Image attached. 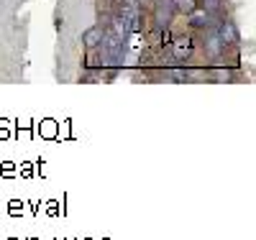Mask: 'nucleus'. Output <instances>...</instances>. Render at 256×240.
<instances>
[{"label":"nucleus","instance_id":"1","mask_svg":"<svg viewBox=\"0 0 256 240\" xmlns=\"http://www.w3.org/2000/svg\"><path fill=\"white\" fill-rule=\"evenodd\" d=\"M174 8L177 10H184V13H192L198 8V0H174Z\"/></svg>","mask_w":256,"mask_h":240},{"label":"nucleus","instance_id":"2","mask_svg":"<svg viewBox=\"0 0 256 240\" xmlns=\"http://www.w3.org/2000/svg\"><path fill=\"white\" fill-rule=\"evenodd\" d=\"M220 38H223V41H226V38H228V41L236 38V31H233L230 23H223V26H220Z\"/></svg>","mask_w":256,"mask_h":240}]
</instances>
